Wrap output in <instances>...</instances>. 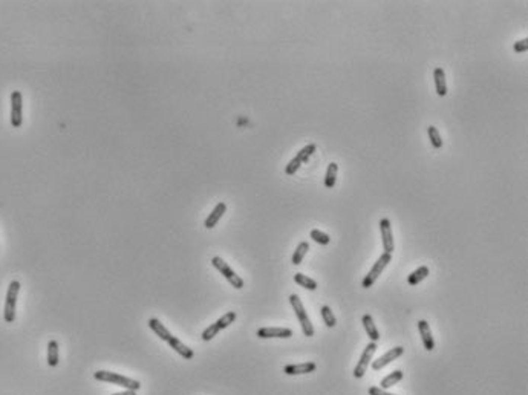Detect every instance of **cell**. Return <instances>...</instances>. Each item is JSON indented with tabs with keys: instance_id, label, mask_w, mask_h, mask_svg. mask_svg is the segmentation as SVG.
I'll list each match as a JSON object with an SVG mask.
<instances>
[{
	"instance_id": "cell-1",
	"label": "cell",
	"mask_w": 528,
	"mask_h": 395,
	"mask_svg": "<svg viewBox=\"0 0 528 395\" xmlns=\"http://www.w3.org/2000/svg\"><path fill=\"white\" fill-rule=\"evenodd\" d=\"M95 380L100 381H106V383H112V384H118L123 386L129 390H138L141 387V383L138 380H132L123 375H118L116 372H109V371H98L95 372Z\"/></svg>"
},
{
	"instance_id": "cell-2",
	"label": "cell",
	"mask_w": 528,
	"mask_h": 395,
	"mask_svg": "<svg viewBox=\"0 0 528 395\" xmlns=\"http://www.w3.org/2000/svg\"><path fill=\"white\" fill-rule=\"evenodd\" d=\"M290 303H291V306H293V309H294V312H296V315H297V319L300 322L303 334L306 337H312L314 336V326H312V323H311V320H309V317H308V314L305 311V306H303L300 297L297 294H291L290 296Z\"/></svg>"
},
{
	"instance_id": "cell-3",
	"label": "cell",
	"mask_w": 528,
	"mask_h": 395,
	"mask_svg": "<svg viewBox=\"0 0 528 395\" xmlns=\"http://www.w3.org/2000/svg\"><path fill=\"white\" fill-rule=\"evenodd\" d=\"M20 291V282L13 281L8 287L7 291V299H5V309H4V317L5 322L11 323L16 319V303H17V296Z\"/></svg>"
},
{
	"instance_id": "cell-4",
	"label": "cell",
	"mask_w": 528,
	"mask_h": 395,
	"mask_svg": "<svg viewBox=\"0 0 528 395\" xmlns=\"http://www.w3.org/2000/svg\"><path fill=\"white\" fill-rule=\"evenodd\" d=\"M392 260V254H389V253H383L378 259H377V262L374 263V267L371 268V271L366 274V278L363 279V288H371L374 284H375V281L380 278V274L384 271V268L389 265V262Z\"/></svg>"
},
{
	"instance_id": "cell-5",
	"label": "cell",
	"mask_w": 528,
	"mask_h": 395,
	"mask_svg": "<svg viewBox=\"0 0 528 395\" xmlns=\"http://www.w3.org/2000/svg\"><path fill=\"white\" fill-rule=\"evenodd\" d=\"M212 263H213V267L231 284V287H234L236 290H240V288L243 287V281L230 268V265H228V263H227L224 259H221L219 256H216V257L212 259Z\"/></svg>"
},
{
	"instance_id": "cell-6",
	"label": "cell",
	"mask_w": 528,
	"mask_h": 395,
	"mask_svg": "<svg viewBox=\"0 0 528 395\" xmlns=\"http://www.w3.org/2000/svg\"><path fill=\"white\" fill-rule=\"evenodd\" d=\"M375 351H377V342H371L364 348V351H363V354H361V357H360V360H358V363L355 365V369H354V377L355 378H361L364 375V372L368 371V366H369Z\"/></svg>"
},
{
	"instance_id": "cell-7",
	"label": "cell",
	"mask_w": 528,
	"mask_h": 395,
	"mask_svg": "<svg viewBox=\"0 0 528 395\" xmlns=\"http://www.w3.org/2000/svg\"><path fill=\"white\" fill-rule=\"evenodd\" d=\"M22 109H23L22 94L19 91H14L11 94V124H13V127H20L23 123Z\"/></svg>"
},
{
	"instance_id": "cell-8",
	"label": "cell",
	"mask_w": 528,
	"mask_h": 395,
	"mask_svg": "<svg viewBox=\"0 0 528 395\" xmlns=\"http://www.w3.org/2000/svg\"><path fill=\"white\" fill-rule=\"evenodd\" d=\"M403 354H404V348L395 346V348L389 349L384 356H381L378 360L372 362V369H374V371H380V369H383L384 366H387L389 363H392L393 360H397L398 357H401Z\"/></svg>"
},
{
	"instance_id": "cell-9",
	"label": "cell",
	"mask_w": 528,
	"mask_h": 395,
	"mask_svg": "<svg viewBox=\"0 0 528 395\" xmlns=\"http://www.w3.org/2000/svg\"><path fill=\"white\" fill-rule=\"evenodd\" d=\"M380 231H381V241H383V248L384 253L392 254L395 245H393V234H392V225L389 219H381L380 221Z\"/></svg>"
},
{
	"instance_id": "cell-10",
	"label": "cell",
	"mask_w": 528,
	"mask_h": 395,
	"mask_svg": "<svg viewBox=\"0 0 528 395\" xmlns=\"http://www.w3.org/2000/svg\"><path fill=\"white\" fill-rule=\"evenodd\" d=\"M257 336L260 339H290L293 336V331L290 328H260L257 331Z\"/></svg>"
},
{
	"instance_id": "cell-11",
	"label": "cell",
	"mask_w": 528,
	"mask_h": 395,
	"mask_svg": "<svg viewBox=\"0 0 528 395\" xmlns=\"http://www.w3.org/2000/svg\"><path fill=\"white\" fill-rule=\"evenodd\" d=\"M418 329H420V334H421V340H423V345L427 351H433L435 348V340L432 337V331H430V326L426 320H420L418 323Z\"/></svg>"
},
{
	"instance_id": "cell-12",
	"label": "cell",
	"mask_w": 528,
	"mask_h": 395,
	"mask_svg": "<svg viewBox=\"0 0 528 395\" xmlns=\"http://www.w3.org/2000/svg\"><path fill=\"white\" fill-rule=\"evenodd\" d=\"M317 369L315 363H299V365H288L285 366L283 372L287 375H300V374H309Z\"/></svg>"
},
{
	"instance_id": "cell-13",
	"label": "cell",
	"mask_w": 528,
	"mask_h": 395,
	"mask_svg": "<svg viewBox=\"0 0 528 395\" xmlns=\"http://www.w3.org/2000/svg\"><path fill=\"white\" fill-rule=\"evenodd\" d=\"M227 212V206H225V203H219L213 210H212V213L209 215V218L206 219V222H204V225H206V228H213L219 221H221V218L224 216V213Z\"/></svg>"
},
{
	"instance_id": "cell-14",
	"label": "cell",
	"mask_w": 528,
	"mask_h": 395,
	"mask_svg": "<svg viewBox=\"0 0 528 395\" xmlns=\"http://www.w3.org/2000/svg\"><path fill=\"white\" fill-rule=\"evenodd\" d=\"M149 326H150V329H152V331L161 339V340H164V342H170V339L173 337L172 334H170V331H169V329L158 320V319H150L149 320Z\"/></svg>"
},
{
	"instance_id": "cell-15",
	"label": "cell",
	"mask_w": 528,
	"mask_h": 395,
	"mask_svg": "<svg viewBox=\"0 0 528 395\" xmlns=\"http://www.w3.org/2000/svg\"><path fill=\"white\" fill-rule=\"evenodd\" d=\"M433 78H435V88L436 94L439 97H445L447 94V85H445V72L442 68H435L433 71Z\"/></svg>"
},
{
	"instance_id": "cell-16",
	"label": "cell",
	"mask_w": 528,
	"mask_h": 395,
	"mask_svg": "<svg viewBox=\"0 0 528 395\" xmlns=\"http://www.w3.org/2000/svg\"><path fill=\"white\" fill-rule=\"evenodd\" d=\"M169 345L181 356V357H184V359H187V360H191L193 359V356H194V352H193V349L191 348H188L187 345H184L179 339H176V337H172L170 339V342H169Z\"/></svg>"
},
{
	"instance_id": "cell-17",
	"label": "cell",
	"mask_w": 528,
	"mask_h": 395,
	"mask_svg": "<svg viewBox=\"0 0 528 395\" xmlns=\"http://www.w3.org/2000/svg\"><path fill=\"white\" fill-rule=\"evenodd\" d=\"M361 322H363V326H364L366 333H368V337H369L372 342H377V340L380 339V333H378V329H377V326H375V322H374L372 315L364 314L363 319H361Z\"/></svg>"
},
{
	"instance_id": "cell-18",
	"label": "cell",
	"mask_w": 528,
	"mask_h": 395,
	"mask_svg": "<svg viewBox=\"0 0 528 395\" xmlns=\"http://www.w3.org/2000/svg\"><path fill=\"white\" fill-rule=\"evenodd\" d=\"M337 172H339V164H337V163L328 164L326 175H324V185H326V188H333V187L336 185Z\"/></svg>"
},
{
	"instance_id": "cell-19",
	"label": "cell",
	"mask_w": 528,
	"mask_h": 395,
	"mask_svg": "<svg viewBox=\"0 0 528 395\" xmlns=\"http://www.w3.org/2000/svg\"><path fill=\"white\" fill-rule=\"evenodd\" d=\"M403 380V372L400 371V369H397V371H393L392 374H389L387 377H384L383 380H381V389H389V387H392V386H395V384H397L398 381H401Z\"/></svg>"
},
{
	"instance_id": "cell-20",
	"label": "cell",
	"mask_w": 528,
	"mask_h": 395,
	"mask_svg": "<svg viewBox=\"0 0 528 395\" xmlns=\"http://www.w3.org/2000/svg\"><path fill=\"white\" fill-rule=\"evenodd\" d=\"M427 276H429V268H427L426 265H423V267L417 268L414 273L409 274L408 282H409V285H418V284H420L421 281H424Z\"/></svg>"
},
{
	"instance_id": "cell-21",
	"label": "cell",
	"mask_w": 528,
	"mask_h": 395,
	"mask_svg": "<svg viewBox=\"0 0 528 395\" xmlns=\"http://www.w3.org/2000/svg\"><path fill=\"white\" fill-rule=\"evenodd\" d=\"M294 282H296V284H299L300 287H303V288L309 290V291L317 290V282H315L314 279L308 278L306 274H302V273L294 274Z\"/></svg>"
},
{
	"instance_id": "cell-22",
	"label": "cell",
	"mask_w": 528,
	"mask_h": 395,
	"mask_svg": "<svg viewBox=\"0 0 528 395\" xmlns=\"http://www.w3.org/2000/svg\"><path fill=\"white\" fill-rule=\"evenodd\" d=\"M48 365L52 368L58 365V343L55 340L48 343Z\"/></svg>"
},
{
	"instance_id": "cell-23",
	"label": "cell",
	"mask_w": 528,
	"mask_h": 395,
	"mask_svg": "<svg viewBox=\"0 0 528 395\" xmlns=\"http://www.w3.org/2000/svg\"><path fill=\"white\" fill-rule=\"evenodd\" d=\"M309 250V244L308 242H300L299 245H297V248H296V251H294V254H293V263H294V265H299V263L303 260V257H305V254H306V251Z\"/></svg>"
},
{
	"instance_id": "cell-24",
	"label": "cell",
	"mask_w": 528,
	"mask_h": 395,
	"mask_svg": "<svg viewBox=\"0 0 528 395\" xmlns=\"http://www.w3.org/2000/svg\"><path fill=\"white\" fill-rule=\"evenodd\" d=\"M320 312H321V317H323V320H324V323H326L328 328H334V326L337 325L336 315H334V312L331 311V308H329V306L323 305L321 309H320Z\"/></svg>"
},
{
	"instance_id": "cell-25",
	"label": "cell",
	"mask_w": 528,
	"mask_h": 395,
	"mask_svg": "<svg viewBox=\"0 0 528 395\" xmlns=\"http://www.w3.org/2000/svg\"><path fill=\"white\" fill-rule=\"evenodd\" d=\"M427 134H429V140H430L432 146H433L435 149H441V147H442V140H441V135H439L438 129H436L435 126H429Z\"/></svg>"
},
{
	"instance_id": "cell-26",
	"label": "cell",
	"mask_w": 528,
	"mask_h": 395,
	"mask_svg": "<svg viewBox=\"0 0 528 395\" xmlns=\"http://www.w3.org/2000/svg\"><path fill=\"white\" fill-rule=\"evenodd\" d=\"M311 238H312V241L314 242H317V244H320V245H328L329 242H331V238H329L326 233H323V231H320V230H311Z\"/></svg>"
},
{
	"instance_id": "cell-27",
	"label": "cell",
	"mask_w": 528,
	"mask_h": 395,
	"mask_svg": "<svg viewBox=\"0 0 528 395\" xmlns=\"http://www.w3.org/2000/svg\"><path fill=\"white\" fill-rule=\"evenodd\" d=\"M234 320H236V312H234V311H230V312L224 314V315L216 322V325L219 326V329H225V328H228Z\"/></svg>"
},
{
	"instance_id": "cell-28",
	"label": "cell",
	"mask_w": 528,
	"mask_h": 395,
	"mask_svg": "<svg viewBox=\"0 0 528 395\" xmlns=\"http://www.w3.org/2000/svg\"><path fill=\"white\" fill-rule=\"evenodd\" d=\"M315 149H317V147H315V144H314V143H311V144L305 146V147H303V149H302V150H300V152H299L296 156H297V158H299L302 163H305V161H308V158H309V156H311V155L315 152Z\"/></svg>"
},
{
	"instance_id": "cell-29",
	"label": "cell",
	"mask_w": 528,
	"mask_h": 395,
	"mask_svg": "<svg viewBox=\"0 0 528 395\" xmlns=\"http://www.w3.org/2000/svg\"><path fill=\"white\" fill-rule=\"evenodd\" d=\"M219 331H221V329H219V326H218L216 323L210 325V326L206 329V331L202 333V340H204V342H209V340L215 339V337L218 336V333H219Z\"/></svg>"
},
{
	"instance_id": "cell-30",
	"label": "cell",
	"mask_w": 528,
	"mask_h": 395,
	"mask_svg": "<svg viewBox=\"0 0 528 395\" xmlns=\"http://www.w3.org/2000/svg\"><path fill=\"white\" fill-rule=\"evenodd\" d=\"M303 163L297 158V156H294L288 164H287V169H285V173L287 175H294L299 169H300V166H302Z\"/></svg>"
},
{
	"instance_id": "cell-31",
	"label": "cell",
	"mask_w": 528,
	"mask_h": 395,
	"mask_svg": "<svg viewBox=\"0 0 528 395\" xmlns=\"http://www.w3.org/2000/svg\"><path fill=\"white\" fill-rule=\"evenodd\" d=\"M513 49H514V52H523V51H526V49H528V38H522V40L516 42L514 46H513Z\"/></svg>"
},
{
	"instance_id": "cell-32",
	"label": "cell",
	"mask_w": 528,
	"mask_h": 395,
	"mask_svg": "<svg viewBox=\"0 0 528 395\" xmlns=\"http://www.w3.org/2000/svg\"><path fill=\"white\" fill-rule=\"evenodd\" d=\"M369 395H392V393H387L384 389L381 387H377V386H372L369 387Z\"/></svg>"
},
{
	"instance_id": "cell-33",
	"label": "cell",
	"mask_w": 528,
	"mask_h": 395,
	"mask_svg": "<svg viewBox=\"0 0 528 395\" xmlns=\"http://www.w3.org/2000/svg\"><path fill=\"white\" fill-rule=\"evenodd\" d=\"M135 392H137V390H129V389H127V390H124V392H118V393H112V395H137Z\"/></svg>"
}]
</instances>
